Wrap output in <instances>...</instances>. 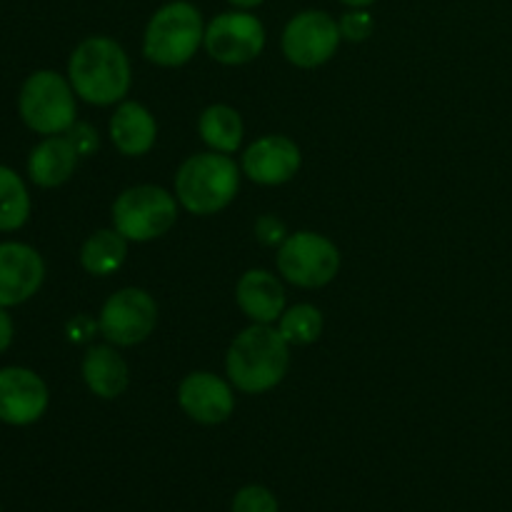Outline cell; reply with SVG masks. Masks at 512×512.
I'll list each match as a JSON object with an SVG mask.
<instances>
[{
    "instance_id": "1",
    "label": "cell",
    "mask_w": 512,
    "mask_h": 512,
    "mask_svg": "<svg viewBox=\"0 0 512 512\" xmlns=\"http://www.w3.org/2000/svg\"><path fill=\"white\" fill-rule=\"evenodd\" d=\"M68 80L80 100L105 108L120 103L128 95L133 73L118 40L90 35L70 53Z\"/></svg>"
},
{
    "instance_id": "2",
    "label": "cell",
    "mask_w": 512,
    "mask_h": 512,
    "mask_svg": "<svg viewBox=\"0 0 512 512\" xmlns=\"http://www.w3.org/2000/svg\"><path fill=\"white\" fill-rule=\"evenodd\" d=\"M290 365V345L273 325L253 323L230 343L225 355L228 378L240 393L260 395L283 383Z\"/></svg>"
},
{
    "instance_id": "3",
    "label": "cell",
    "mask_w": 512,
    "mask_h": 512,
    "mask_svg": "<svg viewBox=\"0 0 512 512\" xmlns=\"http://www.w3.org/2000/svg\"><path fill=\"white\" fill-rule=\"evenodd\" d=\"M240 173L238 163L225 153L190 155L175 175V198L188 213L215 215L238 195Z\"/></svg>"
},
{
    "instance_id": "4",
    "label": "cell",
    "mask_w": 512,
    "mask_h": 512,
    "mask_svg": "<svg viewBox=\"0 0 512 512\" xmlns=\"http://www.w3.org/2000/svg\"><path fill=\"white\" fill-rule=\"evenodd\" d=\"M203 40L205 23L200 10L188 0H170L145 25L143 55L160 68H180L193 60Z\"/></svg>"
},
{
    "instance_id": "5",
    "label": "cell",
    "mask_w": 512,
    "mask_h": 512,
    "mask_svg": "<svg viewBox=\"0 0 512 512\" xmlns=\"http://www.w3.org/2000/svg\"><path fill=\"white\" fill-rule=\"evenodd\" d=\"M20 120L38 135H65L78 120L75 90L55 70H35L23 80L18 93Z\"/></svg>"
},
{
    "instance_id": "6",
    "label": "cell",
    "mask_w": 512,
    "mask_h": 512,
    "mask_svg": "<svg viewBox=\"0 0 512 512\" xmlns=\"http://www.w3.org/2000/svg\"><path fill=\"white\" fill-rule=\"evenodd\" d=\"M178 198L158 185H135L113 203V228L133 243H150L178 220Z\"/></svg>"
},
{
    "instance_id": "7",
    "label": "cell",
    "mask_w": 512,
    "mask_h": 512,
    "mask_svg": "<svg viewBox=\"0 0 512 512\" xmlns=\"http://www.w3.org/2000/svg\"><path fill=\"white\" fill-rule=\"evenodd\" d=\"M338 270V245L313 230L288 235L278 248V273L295 288H323V285L333 283Z\"/></svg>"
},
{
    "instance_id": "8",
    "label": "cell",
    "mask_w": 512,
    "mask_h": 512,
    "mask_svg": "<svg viewBox=\"0 0 512 512\" xmlns=\"http://www.w3.org/2000/svg\"><path fill=\"white\" fill-rule=\"evenodd\" d=\"M158 325V303L143 288H123L110 295L100 310L98 328L110 345L133 348L153 335Z\"/></svg>"
},
{
    "instance_id": "9",
    "label": "cell",
    "mask_w": 512,
    "mask_h": 512,
    "mask_svg": "<svg viewBox=\"0 0 512 512\" xmlns=\"http://www.w3.org/2000/svg\"><path fill=\"white\" fill-rule=\"evenodd\" d=\"M205 50L223 65L253 63L265 48V28L250 10H228L205 25Z\"/></svg>"
},
{
    "instance_id": "10",
    "label": "cell",
    "mask_w": 512,
    "mask_h": 512,
    "mask_svg": "<svg viewBox=\"0 0 512 512\" xmlns=\"http://www.w3.org/2000/svg\"><path fill=\"white\" fill-rule=\"evenodd\" d=\"M343 40L340 25L333 15L323 10H303L293 15L283 30V55L298 68H318L325 65Z\"/></svg>"
},
{
    "instance_id": "11",
    "label": "cell",
    "mask_w": 512,
    "mask_h": 512,
    "mask_svg": "<svg viewBox=\"0 0 512 512\" xmlns=\"http://www.w3.org/2000/svg\"><path fill=\"white\" fill-rule=\"evenodd\" d=\"M50 403L45 380L20 365L0 368V423L25 428L38 423Z\"/></svg>"
},
{
    "instance_id": "12",
    "label": "cell",
    "mask_w": 512,
    "mask_h": 512,
    "mask_svg": "<svg viewBox=\"0 0 512 512\" xmlns=\"http://www.w3.org/2000/svg\"><path fill=\"white\" fill-rule=\"evenodd\" d=\"M45 280L43 255L28 243H0V308H15L33 298Z\"/></svg>"
},
{
    "instance_id": "13",
    "label": "cell",
    "mask_w": 512,
    "mask_h": 512,
    "mask_svg": "<svg viewBox=\"0 0 512 512\" xmlns=\"http://www.w3.org/2000/svg\"><path fill=\"white\" fill-rule=\"evenodd\" d=\"M303 155L295 140L288 135H265L248 145L240 160V170L258 185H283L298 175Z\"/></svg>"
},
{
    "instance_id": "14",
    "label": "cell",
    "mask_w": 512,
    "mask_h": 512,
    "mask_svg": "<svg viewBox=\"0 0 512 512\" xmlns=\"http://www.w3.org/2000/svg\"><path fill=\"white\" fill-rule=\"evenodd\" d=\"M178 405L190 420L200 425H220L233 415V388L208 370L185 375L178 385Z\"/></svg>"
},
{
    "instance_id": "15",
    "label": "cell",
    "mask_w": 512,
    "mask_h": 512,
    "mask_svg": "<svg viewBox=\"0 0 512 512\" xmlns=\"http://www.w3.org/2000/svg\"><path fill=\"white\" fill-rule=\"evenodd\" d=\"M235 300H238V308L243 310L245 318L260 325L278 323L280 315L285 313L283 283L268 270L253 268L240 275Z\"/></svg>"
},
{
    "instance_id": "16",
    "label": "cell",
    "mask_w": 512,
    "mask_h": 512,
    "mask_svg": "<svg viewBox=\"0 0 512 512\" xmlns=\"http://www.w3.org/2000/svg\"><path fill=\"white\" fill-rule=\"evenodd\" d=\"M110 140L125 158H140L153 150L158 140V123L145 105L125 100L110 115Z\"/></svg>"
},
{
    "instance_id": "17",
    "label": "cell",
    "mask_w": 512,
    "mask_h": 512,
    "mask_svg": "<svg viewBox=\"0 0 512 512\" xmlns=\"http://www.w3.org/2000/svg\"><path fill=\"white\" fill-rule=\"evenodd\" d=\"M78 150L68 135H48L28 155V178L38 188H58L73 178L78 168Z\"/></svg>"
},
{
    "instance_id": "18",
    "label": "cell",
    "mask_w": 512,
    "mask_h": 512,
    "mask_svg": "<svg viewBox=\"0 0 512 512\" xmlns=\"http://www.w3.org/2000/svg\"><path fill=\"white\" fill-rule=\"evenodd\" d=\"M85 385L93 395L103 400H115L128 390L130 370L123 355L113 345H93L80 363Z\"/></svg>"
},
{
    "instance_id": "19",
    "label": "cell",
    "mask_w": 512,
    "mask_h": 512,
    "mask_svg": "<svg viewBox=\"0 0 512 512\" xmlns=\"http://www.w3.org/2000/svg\"><path fill=\"white\" fill-rule=\"evenodd\" d=\"M125 258H128V238H123L115 228L95 230L80 248V265L95 278L118 273Z\"/></svg>"
},
{
    "instance_id": "20",
    "label": "cell",
    "mask_w": 512,
    "mask_h": 512,
    "mask_svg": "<svg viewBox=\"0 0 512 512\" xmlns=\"http://www.w3.org/2000/svg\"><path fill=\"white\" fill-rule=\"evenodd\" d=\"M198 133L203 143L215 153H238L243 143V118L235 108L225 103H215L205 108L198 118Z\"/></svg>"
},
{
    "instance_id": "21",
    "label": "cell",
    "mask_w": 512,
    "mask_h": 512,
    "mask_svg": "<svg viewBox=\"0 0 512 512\" xmlns=\"http://www.w3.org/2000/svg\"><path fill=\"white\" fill-rule=\"evenodd\" d=\"M30 218V193L25 180L8 165H0V233H15Z\"/></svg>"
},
{
    "instance_id": "22",
    "label": "cell",
    "mask_w": 512,
    "mask_h": 512,
    "mask_svg": "<svg viewBox=\"0 0 512 512\" xmlns=\"http://www.w3.org/2000/svg\"><path fill=\"white\" fill-rule=\"evenodd\" d=\"M278 330L288 345H310L323 335V313L315 305L298 303L280 315Z\"/></svg>"
},
{
    "instance_id": "23",
    "label": "cell",
    "mask_w": 512,
    "mask_h": 512,
    "mask_svg": "<svg viewBox=\"0 0 512 512\" xmlns=\"http://www.w3.org/2000/svg\"><path fill=\"white\" fill-rule=\"evenodd\" d=\"M233 512H278V500L263 485H245L235 495Z\"/></svg>"
},
{
    "instance_id": "24",
    "label": "cell",
    "mask_w": 512,
    "mask_h": 512,
    "mask_svg": "<svg viewBox=\"0 0 512 512\" xmlns=\"http://www.w3.org/2000/svg\"><path fill=\"white\" fill-rule=\"evenodd\" d=\"M340 35L350 43H363L373 33V15L368 13V8H350L343 18L338 20Z\"/></svg>"
},
{
    "instance_id": "25",
    "label": "cell",
    "mask_w": 512,
    "mask_h": 512,
    "mask_svg": "<svg viewBox=\"0 0 512 512\" xmlns=\"http://www.w3.org/2000/svg\"><path fill=\"white\" fill-rule=\"evenodd\" d=\"M65 135H68V138H70L73 148L78 150L80 158H88V155H93L95 150L100 148L98 130H95L93 125H88V123H75L73 128H70Z\"/></svg>"
},
{
    "instance_id": "26",
    "label": "cell",
    "mask_w": 512,
    "mask_h": 512,
    "mask_svg": "<svg viewBox=\"0 0 512 512\" xmlns=\"http://www.w3.org/2000/svg\"><path fill=\"white\" fill-rule=\"evenodd\" d=\"M255 235H258V240L263 245L275 248V245H283V240L288 238V230H285L283 220H278L275 215H263L255 223Z\"/></svg>"
},
{
    "instance_id": "27",
    "label": "cell",
    "mask_w": 512,
    "mask_h": 512,
    "mask_svg": "<svg viewBox=\"0 0 512 512\" xmlns=\"http://www.w3.org/2000/svg\"><path fill=\"white\" fill-rule=\"evenodd\" d=\"M13 335H15L13 318L8 315V308H0V355L10 348V343H13Z\"/></svg>"
},
{
    "instance_id": "28",
    "label": "cell",
    "mask_w": 512,
    "mask_h": 512,
    "mask_svg": "<svg viewBox=\"0 0 512 512\" xmlns=\"http://www.w3.org/2000/svg\"><path fill=\"white\" fill-rule=\"evenodd\" d=\"M228 3L235 5L238 10H253V8H258L263 0H228Z\"/></svg>"
},
{
    "instance_id": "29",
    "label": "cell",
    "mask_w": 512,
    "mask_h": 512,
    "mask_svg": "<svg viewBox=\"0 0 512 512\" xmlns=\"http://www.w3.org/2000/svg\"><path fill=\"white\" fill-rule=\"evenodd\" d=\"M340 3L348 5V8H370L375 0H340Z\"/></svg>"
}]
</instances>
